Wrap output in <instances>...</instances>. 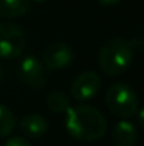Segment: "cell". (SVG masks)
Wrapping results in <instances>:
<instances>
[{
    "mask_svg": "<svg viewBox=\"0 0 144 146\" xmlns=\"http://www.w3.org/2000/svg\"><path fill=\"white\" fill-rule=\"evenodd\" d=\"M66 132L82 142H93L106 133L107 122L102 112L91 105L69 106L65 112Z\"/></svg>",
    "mask_w": 144,
    "mask_h": 146,
    "instance_id": "1",
    "label": "cell"
},
{
    "mask_svg": "<svg viewBox=\"0 0 144 146\" xmlns=\"http://www.w3.org/2000/svg\"><path fill=\"white\" fill-rule=\"evenodd\" d=\"M134 47L126 38L116 37L107 40L102 44L97 54V64L109 77H116L123 74L133 62Z\"/></svg>",
    "mask_w": 144,
    "mask_h": 146,
    "instance_id": "2",
    "label": "cell"
},
{
    "mask_svg": "<svg viewBox=\"0 0 144 146\" xmlns=\"http://www.w3.org/2000/svg\"><path fill=\"white\" fill-rule=\"evenodd\" d=\"M106 105L113 115L127 119L137 113L139 97L129 84L113 82L106 91Z\"/></svg>",
    "mask_w": 144,
    "mask_h": 146,
    "instance_id": "3",
    "label": "cell"
},
{
    "mask_svg": "<svg viewBox=\"0 0 144 146\" xmlns=\"http://www.w3.org/2000/svg\"><path fill=\"white\" fill-rule=\"evenodd\" d=\"M26 48V34L23 29L10 21H0V58H17Z\"/></svg>",
    "mask_w": 144,
    "mask_h": 146,
    "instance_id": "4",
    "label": "cell"
},
{
    "mask_svg": "<svg viewBox=\"0 0 144 146\" xmlns=\"http://www.w3.org/2000/svg\"><path fill=\"white\" fill-rule=\"evenodd\" d=\"M100 90V78L95 71L81 72L71 85V94L76 101H89Z\"/></svg>",
    "mask_w": 144,
    "mask_h": 146,
    "instance_id": "5",
    "label": "cell"
},
{
    "mask_svg": "<svg viewBox=\"0 0 144 146\" xmlns=\"http://www.w3.org/2000/svg\"><path fill=\"white\" fill-rule=\"evenodd\" d=\"M18 74L20 78L27 85H30L34 91H40L45 85L44 68L41 61L36 55H27L21 60L18 67Z\"/></svg>",
    "mask_w": 144,
    "mask_h": 146,
    "instance_id": "6",
    "label": "cell"
},
{
    "mask_svg": "<svg viewBox=\"0 0 144 146\" xmlns=\"http://www.w3.org/2000/svg\"><path fill=\"white\" fill-rule=\"evenodd\" d=\"M72 60H74V51L68 44L62 41H54L48 44L43 54L44 64L52 70L66 68L72 62Z\"/></svg>",
    "mask_w": 144,
    "mask_h": 146,
    "instance_id": "7",
    "label": "cell"
},
{
    "mask_svg": "<svg viewBox=\"0 0 144 146\" xmlns=\"http://www.w3.org/2000/svg\"><path fill=\"white\" fill-rule=\"evenodd\" d=\"M112 142L116 146H134L139 141V132L130 121H120L112 129Z\"/></svg>",
    "mask_w": 144,
    "mask_h": 146,
    "instance_id": "8",
    "label": "cell"
},
{
    "mask_svg": "<svg viewBox=\"0 0 144 146\" xmlns=\"http://www.w3.org/2000/svg\"><path fill=\"white\" fill-rule=\"evenodd\" d=\"M20 131L28 138H41L47 133L48 122L43 115L28 113L20 121Z\"/></svg>",
    "mask_w": 144,
    "mask_h": 146,
    "instance_id": "9",
    "label": "cell"
},
{
    "mask_svg": "<svg viewBox=\"0 0 144 146\" xmlns=\"http://www.w3.org/2000/svg\"><path fill=\"white\" fill-rule=\"evenodd\" d=\"M30 9V0H0V17L16 19L24 16Z\"/></svg>",
    "mask_w": 144,
    "mask_h": 146,
    "instance_id": "10",
    "label": "cell"
},
{
    "mask_svg": "<svg viewBox=\"0 0 144 146\" xmlns=\"http://www.w3.org/2000/svg\"><path fill=\"white\" fill-rule=\"evenodd\" d=\"M47 106L54 113H65L71 106V99L62 91H52L47 97Z\"/></svg>",
    "mask_w": 144,
    "mask_h": 146,
    "instance_id": "11",
    "label": "cell"
},
{
    "mask_svg": "<svg viewBox=\"0 0 144 146\" xmlns=\"http://www.w3.org/2000/svg\"><path fill=\"white\" fill-rule=\"evenodd\" d=\"M17 119L10 108L0 104V138L9 136L16 128Z\"/></svg>",
    "mask_w": 144,
    "mask_h": 146,
    "instance_id": "12",
    "label": "cell"
},
{
    "mask_svg": "<svg viewBox=\"0 0 144 146\" xmlns=\"http://www.w3.org/2000/svg\"><path fill=\"white\" fill-rule=\"evenodd\" d=\"M4 146H31L30 142L21 136H13V138H9V141L4 143Z\"/></svg>",
    "mask_w": 144,
    "mask_h": 146,
    "instance_id": "13",
    "label": "cell"
},
{
    "mask_svg": "<svg viewBox=\"0 0 144 146\" xmlns=\"http://www.w3.org/2000/svg\"><path fill=\"white\" fill-rule=\"evenodd\" d=\"M100 4H103V6H114V4H117L120 0H97Z\"/></svg>",
    "mask_w": 144,
    "mask_h": 146,
    "instance_id": "14",
    "label": "cell"
},
{
    "mask_svg": "<svg viewBox=\"0 0 144 146\" xmlns=\"http://www.w3.org/2000/svg\"><path fill=\"white\" fill-rule=\"evenodd\" d=\"M137 112H139V119H137V122H139V125L143 128V109H141V108H139V109H137Z\"/></svg>",
    "mask_w": 144,
    "mask_h": 146,
    "instance_id": "15",
    "label": "cell"
},
{
    "mask_svg": "<svg viewBox=\"0 0 144 146\" xmlns=\"http://www.w3.org/2000/svg\"><path fill=\"white\" fill-rule=\"evenodd\" d=\"M3 80V68H1V64H0V81Z\"/></svg>",
    "mask_w": 144,
    "mask_h": 146,
    "instance_id": "16",
    "label": "cell"
},
{
    "mask_svg": "<svg viewBox=\"0 0 144 146\" xmlns=\"http://www.w3.org/2000/svg\"><path fill=\"white\" fill-rule=\"evenodd\" d=\"M34 1H37V3H44V1H47V0H34Z\"/></svg>",
    "mask_w": 144,
    "mask_h": 146,
    "instance_id": "17",
    "label": "cell"
}]
</instances>
